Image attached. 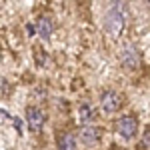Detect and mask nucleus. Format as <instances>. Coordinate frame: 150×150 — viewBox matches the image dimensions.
<instances>
[{"instance_id": "5", "label": "nucleus", "mask_w": 150, "mask_h": 150, "mask_svg": "<svg viewBox=\"0 0 150 150\" xmlns=\"http://www.w3.org/2000/svg\"><path fill=\"white\" fill-rule=\"evenodd\" d=\"M44 122H46V114H44L42 108H38V106H28L26 108V124L32 132H40Z\"/></svg>"}, {"instance_id": "6", "label": "nucleus", "mask_w": 150, "mask_h": 150, "mask_svg": "<svg viewBox=\"0 0 150 150\" xmlns=\"http://www.w3.org/2000/svg\"><path fill=\"white\" fill-rule=\"evenodd\" d=\"M78 138L84 146H96L102 138V130L98 126H94V124H84L78 132Z\"/></svg>"}, {"instance_id": "4", "label": "nucleus", "mask_w": 150, "mask_h": 150, "mask_svg": "<svg viewBox=\"0 0 150 150\" xmlns=\"http://www.w3.org/2000/svg\"><path fill=\"white\" fill-rule=\"evenodd\" d=\"M100 108H102L104 114H114L120 110V106H122V94L118 92V90H112V88H108V90H102L100 92Z\"/></svg>"}, {"instance_id": "2", "label": "nucleus", "mask_w": 150, "mask_h": 150, "mask_svg": "<svg viewBox=\"0 0 150 150\" xmlns=\"http://www.w3.org/2000/svg\"><path fill=\"white\" fill-rule=\"evenodd\" d=\"M118 60H120L122 68L130 70V72L138 70L140 68V52H138V48H136V44H124V46L120 48Z\"/></svg>"}, {"instance_id": "7", "label": "nucleus", "mask_w": 150, "mask_h": 150, "mask_svg": "<svg viewBox=\"0 0 150 150\" xmlns=\"http://www.w3.org/2000/svg\"><path fill=\"white\" fill-rule=\"evenodd\" d=\"M36 34L40 36L44 42H48L50 38H52V32H54V22H52V18L50 16H40L38 20H36Z\"/></svg>"}, {"instance_id": "9", "label": "nucleus", "mask_w": 150, "mask_h": 150, "mask_svg": "<svg viewBox=\"0 0 150 150\" xmlns=\"http://www.w3.org/2000/svg\"><path fill=\"white\" fill-rule=\"evenodd\" d=\"M78 118H80L82 124H90V122L94 120V110H92V106H90L88 102L80 104V108H78Z\"/></svg>"}, {"instance_id": "3", "label": "nucleus", "mask_w": 150, "mask_h": 150, "mask_svg": "<svg viewBox=\"0 0 150 150\" xmlns=\"http://www.w3.org/2000/svg\"><path fill=\"white\" fill-rule=\"evenodd\" d=\"M114 128L124 140H134L136 134H138V118H136V116H130V114L120 116V118L116 120Z\"/></svg>"}, {"instance_id": "8", "label": "nucleus", "mask_w": 150, "mask_h": 150, "mask_svg": "<svg viewBox=\"0 0 150 150\" xmlns=\"http://www.w3.org/2000/svg\"><path fill=\"white\" fill-rule=\"evenodd\" d=\"M58 150H76V138L70 132H62L58 136Z\"/></svg>"}, {"instance_id": "1", "label": "nucleus", "mask_w": 150, "mask_h": 150, "mask_svg": "<svg viewBox=\"0 0 150 150\" xmlns=\"http://www.w3.org/2000/svg\"><path fill=\"white\" fill-rule=\"evenodd\" d=\"M126 20H128V0H110L102 22L104 32L112 38H118L126 28Z\"/></svg>"}, {"instance_id": "10", "label": "nucleus", "mask_w": 150, "mask_h": 150, "mask_svg": "<svg viewBox=\"0 0 150 150\" xmlns=\"http://www.w3.org/2000/svg\"><path fill=\"white\" fill-rule=\"evenodd\" d=\"M142 144H144V148L150 150V130H146V134H144V140H142Z\"/></svg>"}]
</instances>
